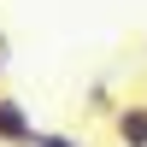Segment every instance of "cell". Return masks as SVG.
Here are the masks:
<instances>
[{"instance_id":"cell-1","label":"cell","mask_w":147,"mask_h":147,"mask_svg":"<svg viewBox=\"0 0 147 147\" xmlns=\"http://www.w3.org/2000/svg\"><path fill=\"white\" fill-rule=\"evenodd\" d=\"M35 141V118L24 100H12V94H0V147H30Z\"/></svg>"},{"instance_id":"cell-2","label":"cell","mask_w":147,"mask_h":147,"mask_svg":"<svg viewBox=\"0 0 147 147\" xmlns=\"http://www.w3.org/2000/svg\"><path fill=\"white\" fill-rule=\"evenodd\" d=\"M112 141L118 147H147V100H124L112 112Z\"/></svg>"},{"instance_id":"cell-3","label":"cell","mask_w":147,"mask_h":147,"mask_svg":"<svg viewBox=\"0 0 147 147\" xmlns=\"http://www.w3.org/2000/svg\"><path fill=\"white\" fill-rule=\"evenodd\" d=\"M88 100H94V106H88L94 118H112L118 106H124V100H112V88H106V82H94V88H88Z\"/></svg>"},{"instance_id":"cell-4","label":"cell","mask_w":147,"mask_h":147,"mask_svg":"<svg viewBox=\"0 0 147 147\" xmlns=\"http://www.w3.org/2000/svg\"><path fill=\"white\" fill-rule=\"evenodd\" d=\"M30 147H82L77 136H65V129H35V141Z\"/></svg>"},{"instance_id":"cell-5","label":"cell","mask_w":147,"mask_h":147,"mask_svg":"<svg viewBox=\"0 0 147 147\" xmlns=\"http://www.w3.org/2000/svg\"><path fill=\"white\" fill-rule=\"evenodd\" d=\"M0 94H6V59H0Z\"/></svg>"}]
</instances>
